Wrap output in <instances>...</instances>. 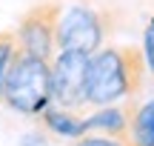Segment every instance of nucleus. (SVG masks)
<instances>
[{"label":"nucleus","mask_w":154,"mask_h":146,"mask_svg":"<svg viewBox=\"0 0 154 146\" xmlns=\"http://www.w3.org/2000/svg\"><path fill=\"white\" fill-rule=\"evenodd\" d=\"M146 57L137 46H103L88 57L86 72V106H111L134 100L143 92Z\"/></svg>","instance_id":"1"},{"label":"nucleus","mask_w":154,"mask_h":146,"mask_svg":"<svg viewBox=\"0 0 154 146\" xmlns=\"http://www.w3.org/2000/svg\"><path fill=\"white\" fill-rule=\"evenodd\" d=\"M3 103L17 115L37 118L51 103V60L17 52L3 86Z\"/></svg>","instance_id":"2"},{"label":"nucleus","mask_w":154,"mask_h":146,"mask_svg":"<svg viewBox=\"0 0 154 146\" xmlns=\"http://www.w3.org/2000/svg\"><path fill=\"white\" fill-rule=\"evenodd\" d=\"M109 34V17L106 11L86 3H74L60 11L57 20V52H83L91 57L103 49Z\"/></svg>","instance_id":"3"},{"label":"nucleus","mask_w":154,"mask_h":146,"mask_svg":"<svg viewBox=\"0 0 154 146\" xmlns=\"http://www.w3.org/2000/svg\"><path fill=\"white\" fill-rule=\"evenodd\" d=\"M60 11H63V6L54 3V0H43V3L32 6L14 29L17 52L40 57V60H51L57 55V20H60Z\"/></svg>","instance_id":"4"},{"label":"nucleus","mask_w":154,"mask_h":146,"mask_svg":"<svg viewBox=\"0 0 154 146\" xmlns=\"http://www.w3.org/2000/svg\"><path fill=\"white\" fill-rule=\"evenodd\" d=\"M86 72L88 55L83 52H57L51 57V100L54 106L80 112L86 106Z\"/></svg>","instance_id":"5"},{"label":"nucleus","mask_w":154,"mask_h":146,"mask_svg":"<svg viewBox=\"0 0 154 146\" xmlns=\"http://www.w3.org/2000/svg\"><path fill=\"white\" fill-rule=\"evenodd\" d=\"M137 106V100H123V103H111V106H97L94 112L86 115V135H109V138H120L128 141V126H131V112Z\"/></svg>","instance_id":"6"},{"label":"nucleus","mask_w":154,"mask_h":146,"mask_svg":"<svg viewBox=\"0 0 154 146\" xmlns=\"http://www.w3.org/2000/svg\"><path fill=\"white\" fill-rule=\"evenodd\" d=\"M37 123L40 129H46L51 138H60V141H77L86 135V115L74 112V109L54 106V103L37 115Z\"/></svg>","instance_id":"7"},{"label":"nucleus","mask_w":154,"mask_h":146,"mask_svg":"<svg viewBox=\"0 0 154 146\" xmlns=\"http://www.w3.org/2000/svg\"><path fill=\"white\" fill-rule=\"evenodd\" d=\"M128 143L131 146H154V97L134 106L131 126H128Z\"/></svg>","instance_id":"8"},{"label":"nucleus","mask_w":154,"mask_h":146,"mask_svg":"<svg viewBox=\"0 0 154 146\" xmlns=\"http://www.w3.org/2000/svg\"><path fill=\"white\" fill-rule=\"evenodd\" d=\"M14 55H17L14 32H0V100H3V86H6V78H9V69H11Z\"/></svg>","instance_id":"9"},{"label":"nucleus","mask_w":154,"mask_h":146,"mask_svg":"<svg viewBox=\"0 0 154 146\" xmlns=\"http://www.w3.org/2000/svg\"><path fill=\"white\" fill-rule=\"evenodd\" d=\"M69 146H131V143L120 141V138H109V135H94V132H88V135L72 141Z\"/></svg>","instance_id":"10"},{"label":"nucleus","mask_w":154,"mask_h":146,"mask_svg":"<svg viewBox=\"0 0 154 146\" xmlns=\"http://www.w3.org/2000/svg\"><path fill=\"white\" fill-rule=\"evenodd\" d=\"M143 57H146V69L154 78V17L146 23L143 29Z\"/></svg>","instance_id":"11"},{"label":"nucleus","mask_w":154,"mask_h":146,"mask_svg":"<svg viewBox=\"0 0 154 146\" xmlns=\"http://www.w3.org/2000/svg\"><path fill=\"white\" fill-rule=\"evenodd\" d=\"M20 146H54V143H51V135L46 129H32L20 138Z\"/></svg>","instance_id":"12"}]
</instances>
